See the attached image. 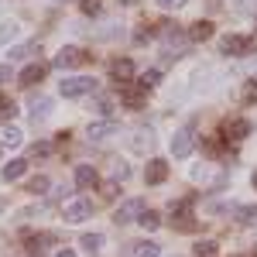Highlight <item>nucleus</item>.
<instances>
[{
	"label": "nucleus",
	"instance_id": "nucleus-1",
	"mask_svg": "<svg viewBox=\"0 0 257 257\" xmlns=\"http://www.w3.org/2000/svg\"><path fill=\"white\" fill-rule=\"evenodd\" d=\"M99 82L93 76H72V79H62L59 82V93L65 99H79V96H89V93H96Z\"/></svg>",
	"mask_w": 257,
	"mask_h": 257
},
{
	"label": "nucleus",
	"instance_id": "nucleus-2",
	"mask_svg": "<svg viewBox=\"0 0 257 257\" xmlns=\"http://www.w3.org/2000/svg\"><path fill=\"white\" fill-rule=\"evenodd\" d=\"M62 213H65V223H82L93 216V199H69Z\"/></svg>",
	"mask_w": 257,
	"mask_h": 257
},
{
	"label": "nucleus",
	"instance_id": "nucleus-3",
	"mask_svg": "<svg viewBox=\"0 0 257 257\" xmlns=\"http://www.w3.org/2000/svg\"><path fill=\"white\" fill-rule=\"evenodd\" d=\"M144 216V199H123L117 206V213H113V219L117 223H134V219Z\"/></svg>",
	"mask_w": 257,
	"mask_h": 257
},
{
	"label": "nucleus",
	"instance_id": "nucleus-4",
	"mask_svg": "<svg viewBox=\"0 0 257 257\" xmlns=\"http://www.w3.org/2000/svg\"><path fill=\"white\" fill-rule=\"evenodd\" d=\"M254 48V38H243V35H226L219 41V52L223 55H247Z\"/></svg>",
	"mask_w": 257,
	"mask_h": 257
},
{
	"label": "nucleus",
	"instance_id": "nucleus-5",
	"mask_svg": "<svg viewBox=\"0 0 257 257\" xmlns=\"http://www.w3.org/2000/svg\"><path fill=\"white\" fill-rule=\"evenodd\" d=\"M86 59H89V52H82V48H76V45H69V48H62L59 55H55V69H76V65H82Z\"/></svg>",
	"mask_w": 257,
	"mask_h": 257
},
{
	"label": "nucleus",
	"instance_id": "nucleus-6",
	"mask_svg": "<svg viewBox=\"0 0 257 257\" xmlns=\"http://www.w3.org/2000/svg\"><path fill=\"white\" fill-rule=\"evenodd\" d=\"M120 96L131 110H144V99H148V89H141L134 82H120Z\"/></svg>",
	"mask_w": 257,
	"mask_h": 257
},
{
	"label": "nucleus",
	"instance_id": "nucleus-7",
	"mask_svg": "<svg viewBox=\"0 0 257 257\" xmlns=\"http://www.w3.org/2000/svg\"><path fill=\"white\" fill-rule=\"evenodd\" d=\"M192 148H196L192 131H175V138H172V155H175V158H189Z\"/></svg>",
	"mask_w": 257,
	"mask_h": 257
},
{
	"label": "nucleus",
	"instance_id": "nucleus-8",
	"mask_svg": "<svg viewBox=\"0 0 257 257\" xmlns=\"http://www.w3.org/2000/svg\"><path fill=\"white\" fill-rule=\"evenodd\" d=\"M165 178H168V161L165 158H151L148 168H144V182H148V185H161Z\"/></svg>",
	"mask_w": 257,
	"mask_h": 257
},
{
	"label": "nucleus",
	"instance_id": "nucleus-9",
	"mask_svg": "<svg viewBox=\"0 0 257 257\" xmlns=\"http://www.w3.org/2000/svg\"><path fill=\"white\" fill-rule=\"evenodd\" d=\"M110 79H117V86L120 82H131L134 79V62L131 59H113L110 62Z\"/></svg>",
	"mask_w": 257,
	"mask_h": 257
},
{
	"label": "nucleus",
	"instance_id": "nucleus-10",
	"mask_svg": "<svg viewBox=\"0 0 257 257\" xmlns=\"http://www.w3.org/2000/svg\"><path fill=\"white\" fill-rule=\"evenodd\" d=\"M110 134H117V120H99V123H89V131H86L89 141H106Z\"/></svg>",
	"mask_w": 257,
	"mask_h": 257
},
{
	"label": "nucleus",
	"instance_id": "nucleus-11",
	"mask_svg": "<svg viewBox=\"0 0 257 257\" xmlns=\"http://www.w3.org/2000/svg\"><path fill=\"white\" fill-rule=\"evenodd\" d=\"M24 172H28V161H24V158H14V161H7V165L0 168V178H4V182H18Z\"/></svg>",
	"mask_w": 257,
	"mask_h": 257
},
{
	"label": "nucleus",
	"instance_id": "nucleus-12",
	"mask_svg": "<svg viewBox=\"0 0 257 257\" xmlns=\"http://www.w3.org/2000/svg\"><path fill=\"white\" fill-rule=\"evenodd\" d=\"M96 182H99V175H96L93 165H79L76 168V189H93Z\"/></svg>",
	"mask_w": 257,
	"mask_h": 257
},
{
	"label": "nucleus",
	"instance_id": "nucleus-13",
	"mask_svg": "<svg viewBox=\"0 0 257 257\" xmlns=\"http://www.w3.org/2000/svg\"><path fill=\"white\" fill-rule=\"evenodd\" d=\"M45 72H48V65H41V62H38V65H28V69H24V72H21V86H35V82H41V79H45Z\"/></svg>",
	"mask_w": 257,
	"mask_h": 257
},
{
	"label": "nucleus",
	"instance_id": "nucleus-14",
	"mask_svg": "<svg viewBox=\"0 0 257 257\" xmlns=\"http://www.w3.org/2000/svg\"><path fill=\"white\" fill-rule=\"evenodd\" d=\"M21 141L24 138H21V131L14 123H4V127H0V148H18Z\"/></svg>",
	"mask_w": 257,
	"mask_h": 257
},
{
	"label": "nucleus",
	"instance_id": "nucleus-15",
	"mask_svg": "<svg viewBox=\"0 0 257 257\" xmlns=\"http://www.w3.org/2000/svg\"><path fill=\"white\" fill-rule=\"evenodd\" d=\"M206 38H213V21H196L189 28V41H206Z\"/></svg>",
	"mask_w": 257,
	"mask_h": 257
},
{
	"label": "nucleus",
	"instance_id": "nucleus-16",
	"mask_svg": "<svg viewBox=\"0 0 257 257\" xmlns=\"http://www.w3.org/2000/svg\"><path fill=\"white\" fill-rule=\"evenodd\" d=\"M48 243H52V233H35V237H28V254H45Z\"/></svg>",
	"mask_w": 257,
	"mask_h": 257
},
{
	"label": "nucleus",
	"instance_id": "nucleus-17",
	"mask_svg": "<svg viewBox=\"0 0 257 257\" xmlns=\"http://www.w3.org/2000/svg\"><path fill=\"white\" fill-rule=\"evenodd\" d=\"M247 134H250V123H247V120H233V123H226V138L243 141Z\"/></svg>",
	"mask_w": 257,
	"mask_h": 257
},
{
	"label": "nucleus",
	"instance_id": "nucleus-18",
	"mask_svg": "<svg viewBox=\"0 0 257 257\" xmlns=\"http://www.w3.org/2000/svg\"><path fill=\"white\" fill-rule=\"evenodd\" d=\"M48 189H52V178L48 175H35L31 182H28V192H31V196H45Z\"/></svg>",
	"mask_w": 257,
	"mask_h": 257
},
{
	"label": "nucleus",
	"instance_id": "nucleus-19",
	"mask_svg": "<svg viewBox=\"0 0 257 257\" xmlns=\"http://www.w3.org/2000/svg\"><path fill=\"white\" fill-rule=\"evenodd\" d=\"M48 113H52V99H35V103H31V120H35V123H38V120H45L48 117Z\"/></svg>",
	"mask_w": 257,
	"mask_h": 257
},
{
	"label": "nucleus",
	"instance_id": "nucleus-20",
	"mask_svg": "<svg viewBox=\"0 0 257 257\" xmlns=\"http://www.w3.org/2000/svg\"><path fill=\"white\" fill-rule=\"evenodd\" d=\"M18 35H21V24H18V21H4V24H0V45L14 41Z\"/></svg>",
	"mask_w": 257,
	"mask_h": 257
},
{
	"label": "nucleus",
	"instance_id": "nucleus-21",
	"mask_svg": "<svg viewBox=\"0 0 257 257\" xmlns=\"http://www.w3.org/2000/svg\"><path fill=\"white\" fill-rule=\"evenodd\" d=\"M89 110H96V113H103L106 120H113V103L106 96H96V99H89Z\"/></svg>",
	"mask_w": 257,
	"mask_h": 257
},
{
	"label": "nucleus",
	"instance_id": "nucleus-22",
	"mask_svg": "<svg viewBox=\"0 0 257 257\" xmlns=\"http://www.w3.org/2000/svg\"><path fill=\"white\" fill-rule=\"evenodd\" d=\"M134 254L138 257H161V247L155 243V240H141L138 247H134Z\"/></svg>",
	"mask_w": 257,
	"mask_h": 257
},
{
	"label": "nucleus",
	"instance_id": "nucleus-23",
	"mask_svg": "<svg viewBox=\"0 0 257 257\" xmlns=\"http://www.w3.org/2000/svg\"><path fill=\"white\" fill-rule=\"evenodd\" d=\"M35 52H41L38 41H31V45H18V48H11V59L21 62V59H28V55H35Z\"/></svg>",
	"mask_w": 257,
	"mask_h": 257
},
{
	"label": "nucleus",
	"instance_id": "nucleus-24",
	"mask_svg": "<svg viewBox=\"0 0 257 257\" xmlns=\"http://www.w3.org/2000/svg\"><path fill=\"white\" fill-rule=\"evenodd\" d=\"M158 82H161V72H158V69H148V72L138 79V86H141V89H151V86H158Z\"/></svg>",
	"mask_w": 257,
	"mask_h": 257
},
{
	"label": "nucleus",
	"instance_id": "nucleus-25",
	"mask_svg": "<svg viewBox=\"0 0 257 257\" xmlns=\"http://www.w3.org/2000/svg\"><path fill=\"white\" fill-rule=\"evenodd\" d=\"M79 243L89 250V254H93V250H99V247H103V233H82Z\"/></svg>",
	"mask_w": 257,
	"mask_h": 257
},
{
	"label": "nucleus",
	"instance_id": "nucleus-26",
	"mask_svg": "<svg viewBox=\"0 0 257 257\" xmlns=\"http://www.w3.org/2000/svg\"><path fill=\"white\" fill-rule=\"evenodd\" d=\"M14 113H18V103L7 96H0V120H14Z\"/></svg>",
	"mask_w": 257,
	"mask_h": 257
},
{
	"label": "nucleus",
	"instance_id": "nucleus-27",
	"mask_svg": "<svg viewBox=\"0 0 257 257\" xmlns=\"http://www.w3.org/2000/svg\"><path fill=\"white\" fill-rule=\"evenodd\" d=\"M138 223L144 226V230H158V226H161V216H158V213H151V209H144V216H141Z\"/></svg>",
	"mask_w": 257,
	"mask_h": 257
},
{
	"label": "nucleus",
	"instance_id": "nucleus-28",
	"mask_svg": "<svg viewBox=\"0 0 257 257\" xmlns=\"http://www.w3.org/2000/svg\"><path fill=\"white\" fill-rule=\"evenodd\" d=\"M192 250H196V257H216V243L213 240H199Z\"/></svg>",
	"mask_w": 257,
	"mask_h": 257
},
{
	"label": "nucleus",
	"instance_id": "nucleus-29",
	"mask_svg": "<svg viewBox=\"0 0 257 257\" xmlns=\"http://www.w3.org/2000/svg\"><path fill=\"white\" fill-rule=\"evenodd\" d=\"M233 209L240 213V223H257V206H233Z\"/></svg>",
	"mask_w": 257,
	"mask_h": 257
},
{
	"label": "nucleus",
	"instance_id": "nucleus-30",
	"mask_svg": "<svg viewBox=\"0 0 257 257\" xmlns=\"http://www.w3.org/2000/svg\"><path fill=\"white\" fill-rule=\"evenodd\" d=\"M48 155H52V144L48 141H35L31 144V158H48Z\"/></svg>",
	"mask_w": 257,
	"mask_h": 257
},
{
	"label": "nucleus",
	"instance_id": "nucleus-31",
	"mask_svg": "<svg viewBox=\"0 0 257 257\" xmlns=\"http://www.w3.org/2000/svg\"><path fill=\"white\" fill-rule=\"evenodd\" d=\"M151 141H155V138H151V131H138V138L131 141V144H134V151H144Z\"/></svg>",
	"mask_w": 257,
	"mask_h": 257
},
{
	"label": "nucleus",
	"instance_id": "nucleus-32",
	"mask_svg": "<svg viewBox=\"0 0 257 257\" xmlns=\"http://www.w3.org/2000/svg\"><path fill=\"white\" fill-rule=\"evenodd\" d=\"M172 226L182 230V233H192V230H196V219H175V216H172Z\"/></svg>",
	"mask_w": 257,
	"mask_h": 257
},
{
	"label": "nucleus",
	"instance_id": "nucleus-33",
	"mask_svg": "<svg viewBox=\"0 0 257 257\" xmlns=\"http://www.w3.org/2000/svg\"><path fill=\"white\" fill-rule=\"evenodd\" d=\"M113 178H120V182H123V178H131V165L117 161V165H113Z\"/></svg>",
	"mask_w": 257,
	"mask_h": 257
},
{
	"label": "nucleus",
	"instance_id": "nucleus-34",
	"mask_svg": "<svg viewBox=\"0 0 257 257\" xmlns=\"http://www.w3.org/2000/svg\"><path fill=\"white\" fill-rule=\"evenodd\" d=\"M82 14H99V0H82Z\"/></svg>",
	"mask_w": 257,
	"mask_h": 257
},
{
	"label": "nucleus",
	"instance_id": "nucleus-35",
	"mask_svg": "<svg viewBox=\"0 0 257 257\" xmlns=\"http://www.w3.org/2000/svg\"><path fill=\"white\" fill-rule=\"evenodd\" d=\"M243 99L250 103V99H257V79H250L247 86H243Z\"/></svg>",
	"mask_w": 257,
	"mask_h": 257
},
{
	"label": "nucleus",
	"instance_id": "nucleus-36",
	"mask_svg": "<svg viewBox=\"0 0 257 257\" xmlns=\"http://www.w3.org/2000/svg\"><path fill=\"white\" fill-rule=\"evenodd\" d=\"M117 192H120V185H117V182H106V185H103V196H106V199H113Z\"/></svg>",
	"mask_w": 257,
	"mask_h": 257
},
{
	"label": "nucleus",
	"instance_id": "nucleus-37",
	"mask_svg": "<svg viewBox=\"0 0 257 257\" xmlns=\"http://www.w3.org/2000/svg\"><path fill=\"white\" fill-rule=\"evenodd\" d=\"M182 4H185V0H158V7H165V11H175Z\"/></svg>",
	"mask_w": 257,
	"mask_h": 257
},
{
	"label": "nucleus",
	"instance_id": "nucleus-38",
	"mask_svg": "<svg viewBox=\"0 0 257 257\" xmlns=\"http://www.w3.org/2000/svg\"><path fill=\"white\" fill-rule=\"evenodd\" d=\"M250 4H254V0H233V7H237V11H250Z\"/></svg>",
	"mask_w": 257,
	"mask_h": 257
},
{
	"label": "nucleus",
	"instance_id": "nucleus-39",
	"mask_svg": "<svg viewBox=\"0 0 257 257\" xmlns=\"http://www.w3.org/2000/svg\"><path fill=\"white\" fill-rule=\"evenodd\" d=\"M7 79H11V69H7V65L0 62V82H7Z\"/></svg>",
	"mask_w": 257,
	"mask_h": 257
},
{
	"label": "nucleus",
	"instance_id": "nucleus-40",
	"mask_svg": "<svg viewBox=\"0 0 257 257\" xmlns=\"http://www.w3.org/2000/svg\"><path fill=\"white\" fill-rule=\"evenodd\" d=\"M52 257H76V250H69V247H65V250H55Z\"/></svg>",
	"mask_w": 257,
	"mask_h": 257
},
{
	"label": "nucleus",
	"instance_id": "nucleus-41",
	"mask_svg": "<svg viewBox=\"0 0 257 257\" xmlns=\"http://www.w3.org/2000/svg\"><path fill=\"white\" fill-rule=\"evenodd\" d=\"M4 209H7V199H4V196H0V213H4Z\"/></svg>",
	"mask_w": 257,
	"mask_h": 257
},
{
	"label": "nucleus",
	"instance_id": "nucleus-42",
	"mask_svg": "<svg viewBox=\"0 0 257 257\" xmlns=\"http://www.w3.org/2000/svg\"><path fill=\"white\" fill-rule=\"evenodd\" d=\"M206 4H209V7H213V11H216V7H219V0H206Z\"/></svg>",
	"mask_w": 257,
	"mask_h": 257
},
{
	"label": "nucleus",
	"instance_id": "nucleus-43",
	"mask_svg": "<svg viewBox=\"0 0 257 257\" xmlns=\"http://www.w3.org/2000/svg\"><path fill=\"white\" fill-rule=\"evenodd\" d=\"M250 182H254V189H257V172H254V175H250Z\"/></svg>",
	"mask_w": 257,
	"mask_h": 257
},
{
	"label": "nucleus",
	"instance_id": "nucleus-44",
	"mask_svg": "<svg viewBox=\"0 0 257 257\" xmlns=\"http://www.w3.org/2000/svg\"><path fill=\"white\" fill-rule=\"evenodd\" d=\"M120 4H138V0H120Z\"/></svg>",
	"mask_w": 257,
	"mask_h": 257
},
{
	"label": "nucleus",
	"instance_id": "nucleus-45",
	"mask_svg": "<svg viewBox=\"0 0 257 257\" xmlns=\"http://www.w3.org/2000/svg\"><path fill=\"white\" fill-rule=\"evenodd\" d=\"M0 155H4V148H0Z\"/></svg>",
	"mask_w": 257,
	"mask_h": 257
},
{
	"label": "nucleus",
	"instance_id": "nucleus-46",
	"mask_svg": "<svg viewBox=\"0 0 257 257\" xmlns=\"http://www.w3.org/2000/svg\"><path fill=\"white\" fill-rule=\"evenodd\" d=\"M59 4H62V0H59Z\"/></svg>",
	"mask_w": 257,
	"mask_h": 257
}]
</instances>
